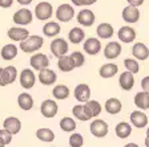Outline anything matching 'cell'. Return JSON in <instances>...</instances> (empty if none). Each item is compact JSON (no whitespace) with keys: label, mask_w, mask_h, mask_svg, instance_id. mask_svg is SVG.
<instances>
[{"label":"cell","mask_w":149,"mask_h":147,"mask_svg":"<svg viewBox=\"0 0 149 147\" xmlns=\"http://www.w3.org/2000/svg\"><path fill=\"white\" fill-rule=\"evenodd\" d=\"M146 133H149V129H148V130H146Z\"/></svg>","instance_id":"obj_49"},{"label":"cell","mask_w":149,"mask_h":147,"mask_svg":"<svg viewBox=\"0 0 149 147\" xmlns=\"http://www.w3.org/2000/svg\"><path fill=\"white\" fill-rule=\"evenodd\" d=\"M124 65L125 68H127V70L132 72V73H139L140 70V65L139 62L136 61V60H133V58H127V60H124Z\"/></svg>","instance_id":"obj_39"},{"label":"cell","mask_w":149,"mask_h":147,"mask_svg":"<svg viewBox=\"0 0 149 147\" xmlns=\"http://www.w3.org/2000/svg\"><path fill=\"white\" fill-rule=\"evenodd\" d=\"M72 113H73V115L77 118V119L80 121H88L91 119V117L87 114V111H85V109H84L83 105H76V106H73V109H72Z\"/></svg>","instance_id":"obj_36"},{"label":"cell","mask_w":149,"mask_h":147,"mask_svg":"<svg viewBox=\"0 0 149 147\" xmlns=\"http://www.w3.org/2000/svg\"><path fill=\"white\" fill-rule=\"evenodd\" d=\"M118 40L123 41V43H132L136 39V31H134L132 27H121L117 32Z\"/></svg>","instance_id":"obj_11"},{"label":"cell","mask_w":149,"mask_h":147,"mask_svg":"<svg viewBox=\"0 0 149 147\" xmlns=\"http://www.w3.org/2000/svg\"><path fill=\"white\" fill-rule=\"evenodd\" d=\"M0 147H1V146H0Z\"/></svg>","instance_id":"obj_50"},{"label":"cell","mask_w":149,"mask_h":147,"mask_svg":"<svg viewBox=\"0 0 149 147\" xmlns=\"http://www.w3.org/2000/svg\"><path fill=\"white\" fill-rule=\"evenodd\" d=\"M57 66H59V69L61 72H71V70H73L74 69V66L72 65V61H71V57L69 56H65V55H63V56H60L59 57V62H57Z\"/></svg>","instance_id":"obj_33"},{"label":"cell","mask_w":149,"mask_h":147,"mask_svg":"<svg viewBox=\"0 0 149 147\" xmlns=\"http://www.w3.org/2000/svg\"><path fill=\"white\" fill-rule=\"evenodd\" d=\"M17 3L23 4V6H27V4H31L32 0H17Z\"/></svg>","instance_id":"obj_46"},{"label":"cell","mask_w":149,"mask_h":147,"mask_svg":"<svg viewBox=\"0 0 149 147\" xmlns=\"http://www.w3.org/2000/svg\"><path fill=\"white\" fill-rule=\"evenodd\" d=\"M97 0H87V6H91V4H93V3H96Z\"/></svg>","instance_id":"obj_48"},{"label":"cell","mask_w":149,"mask_h":147,"mask_svg":"<svg viewBox=\"0 0 149 147\" xmlns=\"http://www.w3.org/2000/svg\"><path fill=\"white\" fill-rule=\"evenodd\" d=\"M29 36V32L25 28H19V27H13L8 29V37L13 41H23Z\"/></svg>","instance_id":"obj_19"},{"label":"cell","mask_w":149,"mask_h":147,"mask_svg":"<svg viewBox=\"0 0 149 147\" xmlns=\"http://www.w3.org/2000/svg\"><path fill=\"white\" fill-rule=\"evenodd\" d=\"M132 55L137 58V60H146L149 57V49L145 44L143 43H136L132 48Z\"/></svg>","instance_id":"obj_22"},{"label":"cell","mask_w":149,"mask_h":147,"mask_svg":"<svg viewBox=\"0 0 149 147\" xmlns=\"http://www.w3.org/2000/svg\"><path fill=\"white\" fill-rule=\"evenodd\" d=\"M91 133L96 138H104L108 134V123L102 119H95L91 123Z\"/></svg>","instance_id":"obj_3"},{"label":"cell","mask_w":149,"mask_h":147,"mask_svg":"<svg viewBox=\"0 0 149 147\" xmlns=\"http://www.w3.org/2000/svg\"><path fill=\"white\" fill-rule=\"evenodd\" d=\"M74 16V11L72 8V6L69 4H61L59 6V8L56 9V17L59 21L63 23H68L69 20H72Z\"/></svg>","instance_id":"obj_6"},{"label":"cell","mask_w":149,"mask_h":147,"mask_svg":"<svg viewBox=\"0 0 149 147\" xmlns=\"http://www.w3.org/2000/svg\"><path fill=\"white\" fill-rule=\"evenodd\" d=\"M69 144L72 147H81L84 144V139L81 137V134H72L71 138H69Z\"/></svg>","instance_id":"obj_41"},{"label":"cell","mask_w":149,"mask_h":147,"mask_svg":"<svg viewBox=\"0 0 149 147\" xmlns=\"http://www.w3.org/2000/svg\"><path fill=\"white\" fill-rule=\"evenodd\" d=\"M83 48H84V50H85L88 55L95 56V55H97V53L101 50V43H100L97 39H95V37H89V39L85 40Z\"/></svg>","instance_id":"obj_13"},{"label":"cell","mask_w":149,"mask_h":147,"mask_svg":"<svg viewBox=\"0 0 149 147\" xmlns=\"http://www.w3.org/2000/svg\"><path fill=\"white\" fill-rule=\"evenodd\" d=\"M60 127H61L63 131H67V133L73 131L76 129V122L72 118H69V117H65V118H63L60 121Z\"/></svg>","instance_id":"obj_37"},{"label":"cell","mask_w":149,"mask_h":147,"mask_svg":"<svg viewBox=\"0 0 149 147\" xmlns=\"http://www.w3.org/2000/svg\"><path fill=\"white\" fill-rule=\"evenodd\" d=\"M60 31H61L60 24H57V23H55V21L47 23V24L43 27V33L47 37H55V36H57V35L60 33Z\"/></svg>","instance_id":"obj_26"},{"label":"cell","mask_w":149,"mask_h":147,"mask_svg":"<svg viewBox=\"0 0 149 147\" xmlns=\"http://www.w3.org/2000/svg\"><path fill=\"white\" fill-rule=\"evenodd\" d=\"M52 12L53 8L51 6V3H48V1H41L35 8V15L39 20H48L52 16Z\"/></svg>","instance_id":"obj_5"},{"label":"cell","mask_w":149,"mask_h":147,"mask_svg":"<svg viewBox=\"0 0 149 147\" xmlns=\"http://www.w3.org/2000/svg\"><path fill=\"white\" fill-rule=\"evenodd\" d=\"M127 1L130 4V6H134V7H140L144 3V0H127Z\"/></svg>","instance_id":"obj_44"},{"label":"cell","mask_w":149,"mask_h":147,"mask_svg":"<svg viewBox=\"0 0 149 147\" xmlns=\"http://www.w3.org/2000/svg\"><path fill=\"white\" fill-rule=\"evenodd\" d=\"M48 65H49V60H48V57H47L45 55H43V53H37V55L31 57V66L33 68V69H36V70L40 72L41 69L47 68Z\"/></svg>","instance_id":"obj_15"},{"label":"cell","mask_w":149,"mask_h":147,"mask_svg":"<svg viewBox=\"0 0 149 147\" xmlns=\"http://www.w3.org/2000/svg\"><path fill=\"white\" fill-rule=\"evenodd\" d=\"M52 94H53V97L57 98V99H65V98H68V95H69V89L65 85H57L53 88Z\"/></svg>","instance_id":"obj_35"},{"label":"cell","mask_w":149,"mask_h":147,"mask_svg":"<svg viewBox=\"0 0 149 147\" xmlns=\"http://www.w3.org/2000/svg\"><path fill=\"white\" fill-rule=\"evenodd\" d=\"M95 13L89 9H83L77 13V21L79 24H81L83 27H91L95 23Z\"/></svg>","instance_id":"obj_17"},{"label":"cell","mask_w":149,"mask_h":147,"mask_svg":"<svg viewBox=\"0 0 149 147\" xmlns=\"http://www.w3.org/2000/svg\"><path fill=\"white\" fill-rule=\"evenodd\" d=\"M35 81H36V77H35L33 72L31 69L22 70V73H20V85L24 89H31L32 86L35 85Z\"/></svg>","instance_id":"obj_10"},{"label":"cell","mask_w":149,"mask_h":147,"mask_svg":"<svg viewBox=\"0 0 149 147\" xmlns=\"http://www.w3.org/2000/svg\"><path fill=\"white\" fill-rule=\"evenodd\" d=\"M115 31H113V27L108 23H101L97 27V35H99L100 39H111L113 36Z\"/></svg>","instance_id":"obj_27"},{"label":"cell","mask_w":149,"mask_h":147,"mask_svg":"<svg viewBox=\"0 0 149 147\" xmlns=\"http://www.w3.org/2000/svg\"><path fill=\"white\" fill-rule=\"evenodd\" d=\"M68 43L64 40V39H55V40L51 43V52L53 53L55 57H60V56L65 55L68 52Z\"/></svg>","instance_id":"obj_7"},{"label":"cell","mask_w":149,"mask_h":147,"mask_svg":"<svg viewBox=\"0 0 149 147\" xmlns=\"http://www.w3.org/2000/svg\"><path fill=\"white\" fill-rule=\"evenodd\" d=\"M71 61H72V65H73L74 68H80L84 65V62H85V57L83 56V53L81 52H73L71 56Z\"/></svg>","instance_id":"obj_38"},{"label":"cell","mask_w":149,"mask_h":147,"mask_svg":"<svg viewBox=\"0 0 149 147\" xmlns=\"http://www.w3.org/2000/svg\"><path fill=\"white\" fill-rule=\"evenodd\" d=\"M74 6H87V0H72Z\"/></svg>","instance_id":"obj_45"},{"label":"cell","mask_w":149,"mask_h":147,"mask_svg":"<svg viewBox=\"0 0 149 147\" xmlns=\"http://www.w3.org/2000/svg\"><path fill=\"white\" fill-rule=\"evenodd\" d=\"M40 111L45 118H53L57 114V104L53 99H45L40 106Z\"/></svg>","instance_id":"obj_9"},{"label":"cell","mask_w":149,"mask_h":147,"mask_svg":"<svg viewBox=\"0 0 149 147\" xmlns=\"http://www.w3.org/2000/svg\"><path fill=\"white\" fill-rule=\"evenodd\" d=\"M13 4V0H0V7L1 8H9Z\"/></svg>","instance_id":"obj_43"},{"label":"cell","mask_w":149,"mask_h":147,"mask_svg":"<svg viewBox=\"0 0 149 147\" xmlns=\"http://www.w3.org/2000/svg\"><path fill=\"white\" fill-rule=\"evenodd\" d=\"M12 142V134L9 131H7L6 129L4 130H0V146H7Z\"/></svg>","instance_id":"obj_40"},{"label":"cell","mask_w":149,"mask_h":147,"mask_svg":"<svg viewBox=\"0 0 149 147\" xmlns=\"http://www.w3.org/2000/svg\"><path fill=\"white\" fill-rule=\"evenodd\" d=\"M57 80V76L53 70L48 69V68H44L41 69L40 73H39V81H40L43 85H53Z\"/></svg>","instance_id":"obj_16"},{"label":"cell","mask_w":149,"mask_h":147,"mask_svg":"<svg viewBox=\"0 0 149 147\" xmlns=\"http://www.w3.org/2000/svg\"><path fill=\"white\" fill-rule=\"evenodd\" d=\"M36 138L43 142H52L55 139V134L49 129H39L36 131Z\"/></svg>","instance_id":"obj_34"},{"label":"cell","mask_w":149,"mask_h":147,"mask_svg":"<svg viewBox=\"0 0 149 147\" xmlns=\"http://www.w3.org/2000/svg\"><path fill=\"white\" fill-rule=\"evenodd\" d=\"M134 105H136L139 109H143L146 110L149 109V93L148 92H140L134 95Z\"/></svg>","instance_id":"obj_24"},{"label":"cell","mask_w":149,"mask_h":147,"mask_svg":"<svg viewBox=\"0 0 149 147\" xmlns=\"http://www.w3.org/2000/svg\"><path fill=\"white\" fill-rule=\"evenodd\" d=\"M121 53V45L117 41H112V43L107 44L105 49H104V56L109 60H113V58H117Z\"/></svg>","instance_id":"obj_20"},{"label":"cell","mask_w":149,"mask_h":147,"mask_svg":"<svg viewBox=\"0 0 149 147\" xmlns=\"http://www.w3.org/2000/svg\"><path fill=\"white\" fill-rule=\"evenodd\" d=\"M145 146L149 147V133H146V138H145Z\"/></svg>","instance_id":"obj_47"},{"label":"cell","mask_w":149,"mask_h":147,"mask_svg":"<svg viewBox=\"0 0 149 147\" xmlns=\"http://www.w3.org/2000/svg\"><path fill=\"white\" fill-rule=\"evenodd\" d=\"M16 56H17V48H16V45L7 44V45L3 46V49H1V57H3V60L9 61V60H13Z\"/></svg>","instance_id":"obj_30"},{"label":"cell","mask_w":149,"mask_h":147,"mask_svg":"<svg viewBox=\"0 0 149 147\" xmlns=\"http://www.w3.org/2000/svg\"><path fill=\"white\" fill-rule=\"evenodd\" d=\"M3 127L13 135L20 131V129H22V122H20V119H17L16 117H8V118H6V121H4Z\"/></svg>","instance_id":"obj_18"},{"label":"cell","mask_w":149,"mask_h":147,"mask_svg":"<svg viewBox=\"0 0 149 147\" xmlns=\"http://www.w3.org/2000/svg\"><path fill=\"white\" fill-rule=\"evenodd\" d=\"M118 84H120L121 89L124 90H130L133 88L134 85V77H133V73L129 70L124 72V73H121L120 78H118Z\"/></svg>","instance_id":"obj_21"},{"label":"cell","mask_w":149,"mask_h":147,"mask_svg":"<svg viewBox=\"0 0 149 147\" xmlns=\"http://www.w3.org/2000/svg\"><path fill=\"white\" fill-rule=\"evenodd\" d=\"M130 122H132V125L136 126L137 129H143V127H145L146 125H148V117H146L145 113H143V111H133V113L130 114Z\"/></svg>","instance_id":"obj_14"},{"label":"cell","mask_w":149,"mask_h":147,"mask_svg":"<svg viewBox=\"0 0 149 147\" xmlns=\"http://www.w3.org/2000/svg\"><path fill=\"white\" fill-rule=\"evenodd\" d=\"M17 105L20 106V109L23 110H31L32 106H33V98L31 94L28 93H22V94L17 97Z\"/></svg>","instance_id":"obj_25"},{"label":"cell","mask_w":149,"mask_h":147,"mask_svg":"<svg viewBox=\"0 0 149 147\" xmlns=\"http://www.w3.org/2000/svg\"><path fill=\"white\" fill-rule=\"evenodd\" d=\"M74 98L77 99L79 102H85L91 98V89L87 84H79L74 89Z\"/></svg>","instance_id":"obj_12"},{"label":"cell","mask_w":149,"mask_h":147,"mask_svg":"<svg viewBox=\"0 0 149 147\" xmlns=\"http://www.w3.org/2000/svg\"><path fill=\"white\" fill-rule=\"evenodd\" d=\"M17 77V70L15 66L0 68V86H7L13 84Z\"/></svg>","instance_id":"obj_2"},{"label":"cell","mask_w":149,"mask_h":147,"mask_svg":"<svg viewBox=\"0 0 149 147\" xmlns=\"http://www.w3.org/2000/svg\"><path fill=\"white\" fill-rule=\"evenodd\" d=\"M121 107H123V105L117 98H109L105 102V110L109 114H118L121 111Z\"/></svg>","instance_id":"obj_28"},{"label":"cell","mask_w":149,"mask_h":147,"mask_svg":"<svg viewBox=\"0 0 149 147\" xmlns=\"http://www.w3.org/2000/svg\"><path fill=\"white\" fill-rule=\"evenodd\" d=\"M32 12L28 8H22L13 13V21L19 25H28L32 23Z\"/></svg>","instance_id":"obj_4"},{"label":"cell","mask_w":149,"mask_h":147,"mask_svg":"<svg viewBox=\"0 0 149 147\" xmlns=\"http://www.w3.org/2000/svg\"><path fill=\"white\" fill-rule=\"evenodd\" d=\"M84 109L87 111V114L91 117V118H95V117H99L100 113H101V105L97 101H89L88 99L84 105Z\"/></svg>","instance_id":"obj_23"},{"label":"cell","mask_w":149,"mask_h":147,"mask_svg":"<svg viewBox=\"0 0 149 147\" xmlns=\"http://www.w3.org/2000/svg\"><path fill=\"white\" fill-rule=\"evenodd\" d=\"M116 135H117L118 138L121 139H125L128 138L130 135V133H132V127H130L129 123L127 122H120L117 123V126H116Z\"/></svg>","instance_id":"obj_31"},{"label":"cell","mask_w":149,"mask_h":147,"mask_svg":"<svg viewBox=\"0 0 149 147\" xmlns=\"http://www.w3.org/2000/svg\"><path fill=\"white\" fill-rule=\"evenodd\" d=\"M43 44H44L43 37L33 35V36H28L25 40L22 41V44H20V49L25 53H32V52L39 50V49L43 46Z\"/></svg>","instance_id":"obj_1"},{"label":"cell","mask_w":149,"mask_h":147,"mask_svg":"<svg viewBox=\"0 0 149 147\" xmlns=\"http://www.w3.org/2000/svg\"><path fill=\"white\" fill-rule=\"evenodd\" d=\"M68 37H69V41H71L72 44H80L81 41L84 40L85 33H84V31L81 29V28L74 27V28H72L71 31H69Z\"/></svg>","instance_id":"obj_32"},{"label":"cell","mask_w":149,"mask_h":147,"mask_svg":"<svg viewBox=\"0 0 149 147\" xmlns=\"http://www.w3.org/2000/svg\"><path fill=\"white\" fill-rule=\"evenodd\" d=\"M141 88H143L144 92H148L149 93V76L148 77H144L143 81H141Z\"/></svg>","instance_id":"obj_42"},{"label":"cell","mask_w":149,"mask_h":147,"mask_svg":"<svg viewBox=\"0 0 149 147\" xmlns=\"http://www.w3.org/2000/svg\"><path fill=\"white\" fill-rule=\"evenodd\" d=\"M123 19L124 21L128 23V24H133V23H137L140 19V11L137 9V7L134 6H128L123 9Z\"/></svg>","instance_id":"obj_8"},{"label":"cell","mask_w":149,"mask_h":147,"mask_svg":"<svg viewBox=\"0 0 149 147\" xmlns=\"http://www.w3.org/2000/svg\"><path fill=\"white\" fill-rule=\"evenodd\" d=\"M118 72V66L115 64H105L102 65L101 68H100V76L102 77V78H111V77H113L116 73Z\"/></svg>","instance_id":"obj_29"}]
</instances>
